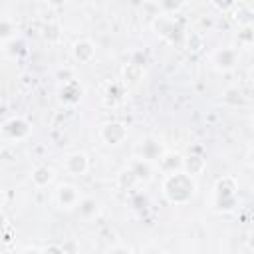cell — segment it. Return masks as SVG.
<instances>
[{
  "mask_svg": "<svg viewBox=\"0 0 254 254\" xmlns=\"http://www.w3.org/2000/svg\"><path fill=\"white\" fill-rule=\"evenodd\" d=\"M165 192L173 202H185L194 194V183L190 175L173 173L165 183Z\"/></svg>",
  "mask_w": 254,
  "mask_h": 254,
  "instance_id": "obj_1",
  "label": "cell"
},
{
  "mask_svg": "<svg viewBox=\"0 0 254 254\" xmlns=\"http://www.w3.org/2000/svg\"><path fill=\"white\" fill-rule=\"evenodd\" d=\"M58 200H60V204L65 206V208H73V206H77V202H79L77 189L71 187V185H62V187L58 189Z\"/></svg>",
  "mask_w": 254,
  "mask_h": 254,
  "instance_id": "obj_2",
  "label": "cell"
},
{
  "mask_svg": "<svg viewBox=\"0 0 254 254\" xmlns=\"http://www.w3.org/2000/svg\"><path fill=\"white\" fill-rule=\"evenodd\" d=\"M101 135H103V139H105L107 143H119V141L125 139L127 131H125V127H123L121 123H107V125L103 127Z\"/></svg>",
  "mask_w": 254,
  "mask_h": 254,
  "instance_id": "obj_3",
  "label": "cell"
},
{
  "mask_svg": "<svg viewBox=\"0 0 254 254\" xmlns=\"http://www.w3.org/2000/svg\"><path fill=\"white\" fill-rule=\"evenodd\" d=\"M67 169H69L71 173H75V175L85 173V169H87V157H85L83 153H73V155L67 159Z\"/></svg>",
  "mask_w": 254,
  "mask_h": 254,
  "instance_id": "obj_4",
  "label": "cell"
},
{
  "mask_svg": "<svg viewBox=\"0 0 254 254\" xmlns=\"http://www.w3.org/2000/svg\"><path fill=\"white\" fill-rule=\"evenodd\" d=\"M73 54H75V58H77L79 62H89L95 52H93V46H91L89 42H79V44H75Z\"/></svg>",
  "mask_w": 254,
  "mask_h": 254,
  "instance_id": "obj_5",
  "label": "cell"
},
{
  "mask_svg": "<svg viewBox=\"0 0 254 254\" xmlns=\"http://www.w3.org/2000/svg\"><path fill=\"white\" fill-rule=\"evenodd\" d=\"M32 181H34L36 185H40V187L48 185V183L52 181V169H48V167H38V169L32 173Z\"/></svg>",
  "mask_w": 254,
  "mask_h": 254,
  "instance_id": "obj_6",
  "label": "cell"
},
{
  "mask_svg": "<svg viewBox=\"0 0 254 254\" xmlns=\"http://www.w3.org/2000/svg\"><path fill=\"white\" fill-rule=\"evenodd\" d=\"M77 208H79V212L83 216H91V214L97 212V202L93 198H83V200L77 202Z\"/></svg>",
  "mask_w": 254,
  "mask_h": 254,
  "instance_id": "obj_7",
  "label": "cell"
},
{
  "mask_svg": "<svg viewBox=\"0 0 254 254\" xmlns=\"http://www.w3.org/2000/svg\"><path fill=\"white\" fill-rule=\"evenodd\" d=\"M16 32L14 24L8 22V20H0V40H6V38H12Z\"/></svg>",
  "mask_w": 254,
  "mask_h": 254,
  "instance_id": "obj_8",
  "label": "cell"
},
{
  "mask_svg": "<svg viewBox=\"0 0 254 254\" xmlns=\"http://www.w3.org/2000/svg\"><path fill=\"white\" fill-rule=\"evenodd\" d=\"M2 224H4V214L0 212V228H2Z\"/></svg>",
  "mask_w": 254,
  "mask_h": 254,
  "instance_id": "obj_9",
  "label": "cell"
},
{
  "mask_svg": "<svg viewBox=\"0 0 254 254\" xmlns=\"http://www.w3.org/2000/svg\"><path fill=\"white\" fill-rule=\"evenodd\" d=\"M0 206H2V194H0Z\"/></svg>",
  "mask_w": 254,
  "mask_h": 254,
  "instance_id": "obj_10",
  "label": "cell"
}]
</instances>
